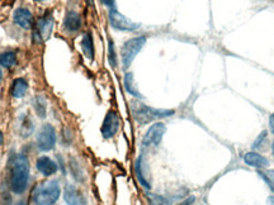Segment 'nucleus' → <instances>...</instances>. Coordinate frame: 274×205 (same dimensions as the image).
Wrapping results in <instances>:
<instances>
[{
	"instance_id": "5",
	"label": "nucleus",
	"mask_w": 274,
	"mask_h": 205,
	"mask_svg": "<svg viewBox=\"0 0 274 205\" xmlns=\"http://www.w3.org/2000/svg\"><path fill=\"white\" fill-rule=\"evenodd\" d=\"M56 131L51 124L46 123L40 128L37 133V147L42 152H48L56 146Z\"/></svg>"
},
{
	"instance_id": "21",
	"label": "nucleus",
	"mask_w": 274,
	"mask_h": 205,
	"mask_svg": "<svg viewBox=\"0 0 274 205\" xmlns=\"http://www.w3.org/2000/svg\"><path fill=\"white\" fill-rule=\"evenodd\" d=\"M34 129V125L28 117H22V124H21V133L23 137L31 136Z\"/></svg>"
},
{
	"instance_id": "26",
	"label": "nucleus",
	"mask_w": 274,
	"mask_h": 205,
	"mask_svg": "<svg viewBox=\"0 0 274 205\" xmlns=\"http://www.w3.org/2000/svg\"><path fill=\"white\" fill-rule=\"evenodd\" d=\"M267 136H268V132L263 131L262 133H260V136H259L258 138L254 141V143H252V148H254V149L262 148L263 144H264V142L267 141Z\"/></svg>"
},
{
	"instance_id": "18",
	"label": "nucleus",
	"mask_w": 274,
	"mask_h": 205,
	"mask_svg": "<svg viewBox=\"0 0 274 205\" xmlns=\"http://www.w3.org/2000/svg\"><path fill=\"white\" fill-rule=\"evenodd\" d=\"M17 63V55L13 51L0 53V65L5 68H12Z\"/></svg>"
},
{
	"instance_id": "31",
	"label": "nucleus",
	"mask_w": 274,
	"mask_h": 205,
	"mask_svg": "<svg viewBox=\"0 0 274 205\" xmlns=\"http://www.w3.org/2000/svg\"><path fill=\"white\" fill-rule=\"evenodd\" d=\"M3 143H4V136L3 133H1V131H0V146H1Z\"/></svg>"
},
{
	"instance_id": "27",
	"label": "nucleus",
	"mask_w": 274,
	"mask_h": 205,
	"mask_svg": "<svg viewBox=\"0 0 274 205\" xmlns=\"http://www.w3.org/2000/svg\"><path fill=\"white\" fill-rule=\"evenodd\" d=\"M102 3L108 6L109 9H115V0H102Z\"/></svg>"
},
{
	"instance_id": "13",
	"label": "nucleus",
	"mask_w": 274,
	"mask_h": 205,
	"mask_svg": "<svg viewBox=\"0 0 274 205\" xmlns=\"http://www.w3.org/2000/svg\"><path fill=\"white\" fill-rule=\"evenodd\" d=\"M64 28L68 33H75L81 28V18L78 13L74 12V10L66 13L65 19H64Z\"/></svg>"
},
{
	"instance_id": "4",
	"label": "nucleus",
	"mask_w": 274,
	"mask_h": 205,
	"mask_svg": "<svg viewBox=\"0 0 274 205\" xmlns=\"http://www.w3.org/2000/svg\"><path fill=\"white\" fill-rule=\"evenodd\" d=\"M146 43V37L140 36V37H135L128 40L121 50V56H122V62H123V67L127 68L131 66L132 61L135 60V57L138 55V52L141 51L143 46Z\"/></svg>"
},
{
	"instance_id": "6",
	"label": "nucleus",
	"mask_w": 274,
	"mask_h": 205,
	"mask_svg": "<svg viewBox=\"0 0 274 205\" xmlns=\"http://www.w3.org/2000/svg\"><path fill=\"white\" fill-rule=\"evenodd\" d=\"M53 18L50 10H47L44 16L38 19L37 27L33 32V40L36 43H41L42 41L50 37V33L52 31Z\"/></svg>"
},
{
	"instance_id": "17",
	"label": "nucleus",
	"mask_w": 274,
	"mask_h": 205,
	"mask_svg": "<svg viewBox=\"0 0 274 205\" xmlns=\"http://www.w3.org/2000/svg\"><path fill=\"white\" fill-rule=\"evenodd\" d=\"M81 50L84 52L85 57L89 60L94 59V43H93V36L91 32H85L83 38H81Z\"/></svg>"
},
{
	"instance_id": "3",
	"label": "nucleus",
	"mask_w": 274,
	"mask_h": 205,
	"mask_svg": "<svg viewBox=\"0 0 274 205\" xmlns=\"http://www.w3.org/2000/svg\"><path fill=\"white\" fill-rule=\"evenodd\" d=\"M60 198V185L57 181H46L38 185L32 194L36 205H53Z\"/></svg>"
},
{
	"instance_id": "19",
	"label": "nucleus",
	"mask_w": 274,
	"mask_h": 205,
	"mask_svg": "<svg viewBox=\"0 0 274 205\" xmlns=\"http://www.w3.org/2000/svg\"><path fill=\"white\" fill-rule=\"evenodd\" d=\"M125 89L126 91H127L128 94H131V95H134V97L136 98H142V95H141L140 93H138V90L136 89V85H135V80H134V74L132 72H127V74L125 75Z\"/></svg>"
},
{
	"instance_id": "24",
	"label": "nucleus",
	"mask_w": 274,
	"mask_h": 205,
	"mask_svg": "<svg viewBox=\"0 0 274 205\" xmlns=\"http://www.w3.org/2000/svg\"><path fill=\"white\" fill-rule=\"evenodd\" d=\"M70 171H71L72 176L75 177V180L76 181H83L84 180V176H83V171H81V168L79 167V164L76 161H75L74 159L70 161Z\"/></svg>"
},
{
	"instance_id": "20",
	"label": "nucleus",
	"mask_w": 274,
	"mask_h": 205,
	"mask_svg": "<svg viewBox=\"0 0 274 205\" xmlns=\"http://www.w3.org/2000/svg\"><path fill=\"white\" fill-rule=\"evenodd\" d=\"M33 108L40 118H46L47 102L44 97H36L33 100Z\"/></svg>"
},
{
	"instance_id": "10",
	"label": "nucleus",
	"mask_w": 274,
	"mask_h": 205,
	"mask_svg": "<svg viewBox=\"0 0 274 205\" xmlns=\"http://www.w3.org/2000/svg\"><path fill=\"white\" fill-rule=\"evenodd\" d=\"M64 199H65L68 205H87V198L78 187L72 185V184H68L64 190Z\"/></svg>"
},
{
	"instance_id": "9",
	"label": "nucleus",
	"mask_w": 274,
	"mask_h": 205,
	"mask_svg": "<svg viewBox=\"0 0 274 205\" xmlns=\"http://www.w3.org/2000/svg\"><path fill=\"white\" fill-rule=\"evenodd\" d=\"M166 127L164 123H154L151 127L147 129V132L145 133L142 138V146L143 147H156L159 146L161 142L162 137L165 134Z\"/></svg>"
},
{
	"instance_id": "7",
	"label": "nucleus",
	"mask_w": 274,
	"mask_h": 205,
	"mask_svg": "<svg viewBox=\"0 0 274 205\" xmlns=\"http://www.w3.org/2000/svg\"><path fill=\"white\" fill-rule=\"evenodd\" d=\"M119 127H121L119 115L117 114L115 110H109L104 117L102 128H100V133H102L103 138L109 140V138H113L115 134L118 133Z\"/></svg>"
},
{
	"instance_id": "34",
	"label": "nucleus",
	"mask_w": 274,
	"mask_h": 205,
	"mask_svg": "<svg viewBox=\"0 0 274 205\" xmlns=\"http://www.w3.org/2000/svg\"><path fill=\"white\" fill-rule=\"evenodd\" d=\"M272 151H273V155H274V141L273 143H272Z\"/></svg>"
},
{
	"instance_id": "22",
	"label": "nucleus",
	"mask_w": 274,
	"mask_h": 205,
	"mask_svg": "<svg viewBox=\"0 0 274 205\" xmlns=\"http://www.w3.org/2000/svg\"><path fill=\"white\" fill-rule=\"evenodd\" d=\"M147 198H149L150 205H171L170 202L166 199L165 196H161L159 194L149 193L147 194Z\"/></svg>"
},
{
	"instance_id": "12",
	"label": "nucleus",
	"mask_w": 274,
	"mask_h": 205,
	"mask_svg": "<svg viewBox=\"0 0 274 205\" xmlns=\"http://www.w3.org/2000/svg\"><path fill=\"white\" fill-rule=\"evenodd\" d=\"M36 167H37V170L40 171L41 174L46 177L52 176V175L56 174L57 170H59L56 162L53 161V160H51L50 157H47V156H41V157H38L37 162H36Z\"/></svg>"
},
{
	"instance_id": "2",
	"label": "nucleus",
	"mask_w": 274,
	"mask_h": 205,
	"mask_svg": "<svg viewBox=\"0 0 274 205\" xmlns=\"http://www.w3.org/2000/svg\"><path fill=\"white\" fill-rule=\"evenodd\" d=\"M131 112L135 121L138 124H147V123H151V122L156 121V119L168 118V117L174 115L175 113L174 110H170V109L153 108V106H149L140 102H132Z\"/></svg>"
},
{
	"instance_id": "29",
	"label": "nucleus",
	"mask_w": 274,
	"mask_h": 205,
	"mask_svg": "<svg viewBox=\"0 0 274 205\" xmlns=\"http://www.w3.org/2000/svg\"><path fill=\"white\" fill-rule=\"evenodd\" d=\"M269 128H271L272 133H274V113L271 115V118H269Z\"/></svg>"
},
{
	"instance_id": "25",
	"label": "nucleus",
	"mask_w": 274,
	"mask_h": 205,
	"mask_svg": "<svg viewBox=\"0 0 274 205\" xmlns=\"http://www.w3.org/2000/svg\"><path fill=\"white\" fill-rule=\"evenodd\" d=\"M108 60L112 67H117V55H115L114 44H113L112 40H109L108 43Z\"/></svg>"
},
{
	"instance_id": "15",
	"label": "nucleus",
	"mask_w": 274,
	"mask_h": 205,
	"mask_svg": "<svg viewBox=\"0 0 274 205\" xmlns=\"http://www.w3.org/2000/svg\"><path fill=\"white\" fill-rule=\"evenodd\" d=\"M244 162L248 166L255 168H265L269 165L268 159H265L264 156L256 152H248L244 156Z\"/></svg>"
},
{
	"instance_id": "23",
	"label": "nucleus",
	"mask_w": 274,
	"mask_h": 205,
	"mask_svg": "<svg viewBox=\"0 0 274 205\" xmlns=\"http://www.w3.org/2000/svg\"><path fill=\"white\" fill-rule=\"evenodd\" d=\"M259 176L267 183L271 190L274 193V170H264L259 171Z\"/></svg>"
},
{
	"instance_id": "28",
	"label": "nucleus",
	"mask_w": 274,
	"mask_h": 205,
	"mask_svg": "<svg viewBox=\"0 0 274 205\" xmlns=\"http://www.w3.org/2000/svg\"><path fill=\"white\" fill-rule=\"evenodd\" d=\"M194 202H196V198H194V196H189L187 200L182 202L179 205H193Z\"/></svg>"
},
{
	"instance_id": "8",
	"label": "nucleus",
	"mask_w": 274,
	"mask_h": 205,
	"mask_svg": "<svg viewBox=\"0 0 274 205\" xmlns=\"http://www.w3.org/2000/svg\"><path fill=\"white\" fill-rule=\"evenodd\" d=\"M109 23L113 28L118 29V31L125 32H132L136 31L137 28H140V24L132 22L127 17L118 12L117 9H109Z\"/></svg>"
},
{
	"instance_id": "11",
	"label": "nucleus",
	"mask_w": 274,
	"mask_h": 205,
	"mask_svg": "<svg viewBox=\"0 0 274 205\" xmlns=\"http://www.w3.org/2000/svg\"><path fill=\"white\" fill-rule=\"evenodd\" d=\"M13 19L16 24H18L19 27H22L24 29H31L34 24L33 16H32L31 10L27 8H18L16 9L14 14H13Z\"/></svg>"
},
{
	"instance_id": "14",
	"label": "nucleus",
	"mask_w": 274,
	"mask_h": 205,
	"mask_svg": "<svg viewBox=\"0 0 274 205\" xmlns=\"http://www.w3.org/2000/svg\"><path fill=\"white\" fill-rule=\"evenodd\" d=\"M135 171H136V176L140 181V184L142 185L145 189H151V184L149 180V175L146 174V165H145V161H143V156H140L138 159L136 160V165H135Z\"/></svg>"
},
{
	"instance_id": "30",
	"label": "nucleus",
	"mask_w": 274,
	"mask_h": 205,
	"mask_svg": "<svg viewBox=\"0 0 274 205\" xmlns=\"http://www.w3.org/2000/svg\"><path fill=\"white\" fill-rule=\"evenodd\" d=\"M268 205H274V198H273V196L268 198Z\"/></svg>"
},
{
	"instance_id": "35",
	"label": "nucleus",
	"mask_w": 274,
	"mask_h": 205,
	"mask_svg": "<svg viewBox=\"0 0 274 205\" xmlns=\"http://www.w3.org/2000/svg\"><path fill=\"white\" fill-rule=\"evenodd\" d=\"M88 3L91 4V5H93V0H88Z\"/></svg>"
},
{
	"instance_id": "32",
	"label": "nucleus",
	"mask_w": 274,
	"mask_h": 205,
	"mask_svg": "<svg viewBox=\"0 0 274 205\" xmlns=\"http://www.w3.org/2000/svg\"><path fill=\"white\" fill-rule=\"evenodd\" d=\"M3 80V72H1V68H0V82Z\"/></svg>"
},
{
	"instance_id": "16",
	"label": "nucleus",
	"mask_w": 274,
	"mask_h": 205,
	"mask_svg": "<svg viewBox=\"0 0 274 205\" xmlns=\"http://www.w3.org/2000/svg\"><path fill=\"white\" fill-rule=\"evenodd\" d=\"M28 90V82L22 78H18L13 81L12 87H10V93H12V97L16 98V99H21L27 94Z\"/></svg>"
},
{
	"instance_id": "33",
	"label": "nucleus",
	"mask_w": 274,
	"mask_h": 205,
	"mask_svg": "<svg viewBox=\"0 0 274 205\" xmlns=\"http://www.w3.org/2000/svg\"><path fill=\"white\" fill-rule=\"evenodd\" d=\"M17 205H27V204H25V203H24V202H19V203H18V204H17Z\"/></svg>"
},
{
	"instance_id": "36",
	"label": "nucleus",
	"mask_w": 274,
	"mask_h": 205,
	"mask_svg": "<svg viewBox=\"0 0 274 205\" xmlns=\"http://www.w3.org/2000/svg\"><path fill=\"white\" fill-rule=\"evenodd\" d=\"M36 1H44V0H36Z\"/></svg>"
},
{
	"instance_id": "1",
	"label": "nucleus",
	"mask_w": 274,
	"mask_h": 205,
	"mask_svg": "<svg viewBox=\"0 0 274 205\" xmlns=\"http://www.w3.org/2000/svg\"><path fill=\"white\" fill-rule=\"evenodd\" d=\"M29 180V161L25 155L13 156L9 161V186L14 194H23Z\"/></svg>"
}]
</instances>
